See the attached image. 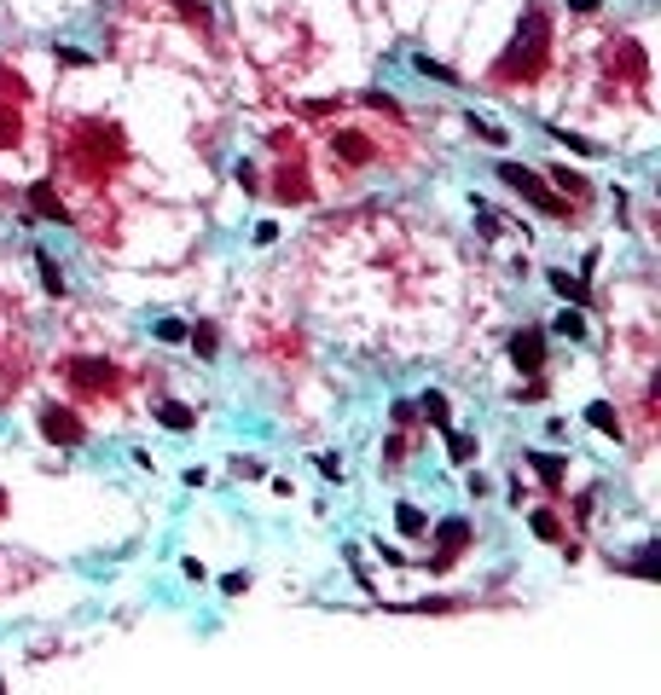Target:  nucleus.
Instances as JSON below:
<instances>
[{"label": "nucleus", "mask_w": 661, "mask_h": 695, "mask_svg": "<svg viewBox=\"0 0 661 695\" xmlns=\"http://www.w3.org/2000/svg\"><path fill=\"white\" fill-rule=\"evenodd\" d=\"M545 58H551V24H545L540 6H528L523 18H516V35H511L505 53H499L493 76L499 82H534V76L545 70Z\"/></svg>", "instance_id": "f257e3e1"}, {"label": "nucleus", "mask_w": 661, "mask_h": 695, "mask_svg": "<svg viewBox=\"0 0 661 695\" xmlns=\"http://www.w3.org/2000/svg\"><path fill=\"white\" fill-rule=\"evenodd\" d=\"M70 163H76L82 180L99 186L105 174L122 163V128H110V122H82L76 139H70Z\"/></svg>", "instance_id": "f03ea898"}, {"label": "nucleus", "mask_w": 661, "mask_h": 695, "mask_svg": "<svg viewBox=\"0 0 661 695\" xmlns=\"http://www.w3.org/2000/svg\"><path fill=\"white\" fill-rule=\"evenodd\" d=\"M499 180L516 186V192H523L540 215H551V220H569V215H575V209H569V197H557V192H551V186L540 180V174H528L523 163H499Z\"/></svg>", "instance_id": "7ed1b4c3"}, {"label": "nucleus", "mask_w": 661, "mask_h": 695, "mask_svg": "<svg viewBox=\"0 0 661 695\" xmlns=\"http://www.w3.org/2000/svg\"><path fill=\"white\" fill-rule=\"evenodd\" d=\"M65 377H70V388H76V394H110V388L122 383L110 359H87V354L65 359Z\"/></svg>", "instance_id": "20e7f679"}, {"label": "nucleus", "mask_w": 661, "mask_h": 695, "mask_svg": "<svg viewBox=\"0 0 661 695\" xmlns=\"http://www.w3.org/2000/svg\"><path fill=\"white\" fill-rule=\"evenodd\" d=\"M41 435L53 440V447H82V440H87L82 418H76L70 406H46V412H41Z\"/></svg>", "instance_id": "39448f33"}, {"label": "nucleus", "mask_w": 661, "mask_h": 695, "mask_svg": "<svg viewBox=\"0 0 661 695\" xmlns=\"http://www.w3.org/2000/svg\"><path fill=\"white\" fill-rule=\"evenodd\" d=\"M435 539H441V550L430 557V574H447L453 557H459V550L470 545V521H464V516H447V521L435 528Z\"/></svg>", "instance_id": "423d86ee"}, {"label": "nucleus", "mask_w": 661, "mask_h": 695, "mask_svg": "<svg viewBox=\"0 0 661 695\" xmlns=\"http://www.w3.org/2000/svg\"><path fill=\"white\" fill-rule=\"evenodd\" d=\"M511 359H516V371H540L545 366V330H516L511 337Z\"/></svg>", "instance_id": "0eeeda50"}, {"label": "nucleus", "mask_w": 661, "mask_h": 695, "mask_svg": "<svg viewBox=\"0 0 661 695\" xmlns=\"http://www.w3.org/2000/svg\"><path fill=\"white\" fill-rule=\"evenodd\" d=\"M330 151H337L349 168H366L371 156H377V151H371V139H366V134H349V128H342L337 139H330Z\"/></svg>", "instance_id": "6e6552de"}, {"label": "nucleus", "mask_w": 661, "mask_h": 695, "mask_svg": "<svg viewBox=\"0 0 661 695\" xmlns=\"http://www.w3.org/2000/svg\"><path fill=\"white\" fill-rule=\"evenodd\" d=\"M29 203H36V215H41V220H58V227H70V209L58 203L53 180H36V186H29Z\"/></svg>", "instance_id": "1a4fd4ad"}, {"label": "nucleus", "mask_w": 661, "mask_h": 695, "mask_svg": "<svg viewBox=\"0 0 661 695\" xmlns=\"http://www.w3.org/2000/svg\"><path fill=\"white\" fill-rule=\"evenodd\" d=\"M157 423L175 429V435H186V429H198V412H192V406H180V400H157Z\"/></svg>", "instance_id": "9d476101"}, {"label": "nucleus", "mask_w": 661, "mask_h": 695, "mask_svg": "<svg viewBox=\"0 0 661 695\" xmlns=\"http://www.w3.org/2000/svg\"><path fill=\"white\" fill-rule=\"evenodd\" d=\"M29 256H36V273H41V290L46 296H58V302H65V273H58V261L46 256V249H29Z\"/></svg>", "instance_id": "9b49d317"}, {"label": "nucleus", "mask_w": 661, "mask_h": 695, "mask_svg": "<svg viewBox=\"0 0 661 695\" xmlns=\"http://www.w3.org/2000/svg\"><path fill=\"white\" fill-rule=\"evenodd\" d=\"M528 464H534V476H540L551 493H563V458L557 452H528Z\"/></svg>", "instance_id": "f8f14e48"}, {"label": "nucleus", "mask_w": 661, "mask_h": 695, "mask_svg": "<svg viewBox=\"0 0 661 695\" xmlns=\"http://www.w3.org/2000/svg\"><path fill=\"white\" fill-rule=\"evenodd\" d=\"M586 423H592L597 435L621 440V418H615V406H609V400H592V406H586Z\"/></svg>", "instance_id": "ddd939ff"}, {"label": "nucleus", "mask_w": 661, "mask_h": 695, "mask_svg": "<svg viewBox=\"0 0 661 695\" xmlns=\"http://www.w3.org/2000/svg\"><path fill=\"white\" fill-rule=\"evenodd\" d=\"M551 290H557L569 307H580V302H586V278H569L563 267H551Z\"/></svg>", "instance_id": "4468645a"}, {"label": "nucleus", "mask_w": 661, "mask_h": 695, "mask_svg": "<svg viewBox=\"0 0 661 695\" xmlns=\"http://www.w3.org/2000/svg\"><path fill=\"white\" fill-rule=\"evenodd\" d=\"M279 197H308V174L302 168H296V163H285V168H279Z\"/></svg>", "instance_id": "2eb2a0df"}, {"label": "nucleus", "mask_w": 661, "mask_h": 695, "mask_svg": "<svg viewBox=\"0 0 661 695\" xmlns=\"http://www.w3.org/2000/svg\"><path fill=\"white\" fill-rule=\"evenodd\" d=\"M24 139V122H18V110H12L6 99H0V151H12Z\"/></svg>", "instance_id": "dca6fc26"}, {"label": "nucleus", "mask_w": 661, "mask_h": 695, "mask_svg": "<svg viewBox=\"0 0 661 695\" xmlns=\"http://www.w3.org/2000/svg\"><path fill=\"white\" fill-rule=\"evenodd\" d=\"M186 342H192V348H198V354H203V359H215V354H220V348H215V342H220V330H215L209 319H203V325H192V330H186Z\"/></svg>", "instance_id": "f3484780"}, {"label": "nucleus", "mask_w": 661, "mask_h": 695, "mask_svg": "<svg viewBox=\"0 0 661 695\" xmlns=\"http://www.w3.org/2000/svg\"><path fill=\"white\" fill-rule=\"evenodd\" d=\"M551 330H557V337H575V342H580V337H586V313H580V307H563L557 319H551Z\"/></svg>", "instance_id": "a211bd4d"}, {"label": "nucleus", "mask_w": 661, "mask_h": 695, "mask_svg": "<svg viewBox=\"0 0 661 695\" xmlns=\"http://www.w3.org/2000/svg\"><path fill=\"white\" fill-rule=\"evenodd\" d=\"M418 412L430 418L435 429H447V394H441V388H430V394H423V400H418Z\"/></svg>", "instance_id": "6ab92c4d"}, {"label": "nucleus", "mask_w": 661, "mask_h": 695, "mask_svg": "<svg viewBox=\"0 0 661 695\" xmlns=\"http://www.w3.org/2000/svg\"><path fill=\"white\" fill-rule=\"evenodd\" d=\"M412 70H418V76H435V82H447V87L459 82V70H447V65H441V58H430V53H418V58H412Z\"/></svg>", "instance_id": "aec40b11"}, {"label": "nucleus", "mask_w": 661, "mask_h": 695, "mask_svg": "<svg viewBox=\"0 0 661 695\" xmlns=\"http://www.w3.org/2000/svg\"><path fill=\"white\" fill-rule=\"evenodd\" d=\"M395 528H401V533H412V539H418V533L430 528V521H423V510H418V504H395Z\"/></svg>", "instance_id": "412c9836"}, {"label": "nucleus", "mask_w": 661, "mask_h": 695, "mask_svg": "<svg viewBox=\"0 0 661 695\" xmlns=\"http://www.w3.org/2000/svg\"><path fill=\"white\" fill-rule=\"evenodd\" d=\"M534 533H540L545 545H563V521L551 516V510H534Z\"/></svg>", "instance_id": "4be33fe9"}, {"label": "nucleus", "mask_w": 661, "mask_h": 695, "mask_svg": "<svg viewBox=\"0 0 661 695\" xmlns=\"http://www.w3.org/2000/svg\"><path fill=\"white\" fill-rule=\"evenodd\" d=\"M447 458H453V464H470V458H476V440H470V435H447Z\"/></svg>", "instance_id": "5701e85b"}, {"label": "nucleus", "mask_w": 661, "mask_h": 695, "mask_svg": "<svg viewBox=\"0 0 661 695\" xmlns=\"http://www.w3.org/2000/svg\"><path fill=\"white\" fill-rule=\"evenodd\" d=\"M470 134H476V139H487V146H505V128H499V122H482V116H470Z\"/></svg>", "instance_id": "b1692460"}, {"label": "nucleus", "mask_w": 661, "mask_h": 695, "mask_svg": "<svg viewBox=\"0 0 661 695\" xmlns=\"http://www.w3.org/2000/svg\"><path fill=\"white\" fill-rule=\"evenodd\" d=\"M633 574H638V579H656V539H650V545H644L638 557H633Z\"/></svg>", "instance_id": "393cba45"}, {"label": "nucleus", "mask_w": 661, "mask_h": 695, "mask_svg": "<svg viewBox=\"0 0 661 695\" xmlns=\"http://www.w3.org/2000/svg\"><path fill=\"white\" fill-rule=\"evenodd\" d=\"M557 186L569 197H586V180H580V174H569V163H557Z\"/></svg>", "instance_id": "a878e982"}, {"label": "nucleus", "mask_w": 661, "mask_h": 695, "mask_svg": "<svg viewBox=\"0 0 661 695\" xmlns=\"http://www.w3.org/2000/svg\"><path fill=\"white\" fill-rule=\"evenodd\" d=\"M220 591H227V597H244V591H249V574H244V568H232V574H220Z\"/></svg>", "instance_id": "bb28decb"}, {"label": "nucleus", "mask_w": 661, "mask_h": 695, "mask_svg": "<svg viewBox=\"0 0 661 695\" xmlns=\"http://www.w3.org/2000/svg\"><path fill=\"white\" fill-rule=\"evenodd\" d=\"M551 139H563V146H569V151H580V156H592V151H597L592 139H580V134H569V128H551Z\"/></svg>", "instance_id": "cd10ccee"}, {"label": "nucleus", "mask_w": 661, "mask_h": 695, "mask_svg": "<svg viewBox=\"0 0 661 695\" xmlns=\"http://www.w3.org/2000/svg\"><path fill=\"white\" fill-rule=\"evenodd\" d=\"M366 105H371V110H383V116H401V105H395V99H389V93H383V87H371V93H366Z\"/></svg>", "instance_id": "c85d7f7f"}, {"label": "nucleus", "mask_w": 661, "mask_h": 695, "mask_svg": "<svg viewBox=\"0 0 661 695\" xmlns=\"http://www.w3.org/2000/svg\"><path fill=\"white\" fill-rule=\"evenodd\" d=\"M476 232H482V238H493V232H499V215L487 209V203H476Z\"/></svg>", "instance_id": "c756f323"}, {"label": "nucleus", "mask_w": 661, "mask_h": 695, "mask_svg": "<svg viewBox=\"0 0 661 695\" xmlns=\"http://www.w3.org/2000/svg\"><path fill=\"white\" fill-rule=\"evenodd\" d=\"M0 93H12V99H24V82H18V76H12V65H0Z\"/></svg>", "instance_id": "7c9ffc66"}, {"label": "nucleus", "mask_w": 661, "mask_h": 695, "mask_svg": "<svg viewBox=\"0 0 661 695\" xmlns=\"http://www.w3.org/2000/svg\"><path fill=\"white\" fill-rule=\"evenodd\" d=\"M320 476L325 481H342V458L337 452H320Z\"/></svg>", "instance_id": "2f4dec72"}, {"label": "nucleus", "mask_w": 661, "mask_h": 695, "mask_svg": "<svg viewBox=\"0 0 661 695\" xmlns=\"http://www.w3.org/2000/svg\"><path fill=\"white\" fill-rule=\"evenodd\" d=\"M157 337H163V342H186V325L180 319H157Z\"/></svg>", "instance_id": "473e14b6"}, {"label": "nucleus", "mask_w": 661, "mask_h": 695, "mask_svg": "<svg viewBox=\"0 0 661 695\" xmlns=\"http://www.w3.org/2000/svg\"><path fill=\"white\" fill-rule=\"evenodd\" d=\"M516 400H528V406H534V400H545V377H540V371H534V377H528V388H523V394H516Z\"/></svg>", "instance_id": "72a5a7b5"}, {"label": "nucleus", "mask_w": 661, "mask_h": 695, "mask_svg": "<svg viewBox=\"0 0 661 695\" xmlns=\"http://www.w3.org/2000/svg\"><path fill=\"white\" fill-rule=\"evenodd\" d=\"M175 12H180L186 24H203V6H198V0H175Z\"/></svg>", "instance_id": "f704fd0d"}, {"label": "nucleus", "mask_w": 661, "mask_h": 695, "mask_svg": "<svg viewBox=\"0 0 661 695\" xmlns=\"http://www.w3.org/2000/svg\"><path fill=\"white\" fill-rule=\"evenodd\" d=\"M232 174H239V186H244V192H256V186H261V174L249 168V163H239V168H232Z\"/></svg>", "instance_id": "c9c22d12"}, {"label": "nucleus", "mask_w": 661, "mask_h": 695, "mask_svg": "<svg viewBox=\"0 0 661 695\" xmlns=\"http://www.w3.org/2000/svg\"><path fill=\"white\" fill-rule=\"evenodd\" d=\"M0 516H6V487H0Z\"/></svg>", "instance_id": "e433bc0d"}]
</instances>
